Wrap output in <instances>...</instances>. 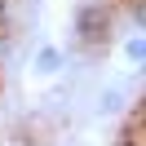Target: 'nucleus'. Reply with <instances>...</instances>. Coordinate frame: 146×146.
I'll list each match as a JSON object with an SVG mask.
<instances>
[{
	"mask_svg": "<svg viewBox=\"0 0 146 146\" xmlns=\"http://www.w3.org/2000/svg\"><path fill=\"white\" fill-rule=\"evenodd\" d=\"M0 18H5V0H0Z\"/></svg>",
	"mask_w": 146,
	"mask_h": 146,
	"instance_id": "nucleus-5",
	"label": "nucleus"
},
{
	"mask_svg": "<svg viewBox=\"0 0 146 146\" xmlns=\"http://www.w3.org/2000/svg\"><path fill=\"white\" fill-rule=\"evenodd\" d=\"M102 111H119V93H115V89L102 93Z\"/></svg>",
	"mask_w": 146,
	"mask_h": 146,
	"instance_id": "nucleus-4",
	"label": "nucleus"
},
{
	"mask_svg": "<svg viewBox=\"0 0 146 146\" xmlns=\"http://www.w3.org/2000/svg\"><path fill=\"white\" fill-rule=\"evenodd\" d=\"M111 27H115V18H111L106 5H80V9H75V40H80V44H102V40H111Z\"/></svg>",
	"mask_w": 146,
	"mask_h": 146,
	"instance_id": "nucleus-1",
	"label": "nucleus"
},
{
	"mask_svg": "<svg viewBox=\"0 0 146 146\" xmlns=\"http://www.w3.org/2000/svg\"><path fill=\"white\" fill-rule=\"evenodd\" d=\"M124 53H128V62L137 66V62H142V58H146V40H142V36H133V40H128V44H124Z\"/></svg>",
	"mask_w": 146,
	"mask_h": 146,
	"instance_id": "nucleus-3",
	"label": "nucleus"
},
{
	"mask_svg": "<svg viewBox=\"0 0 146 146\" xmlns=\"http://www.w3.org/2000/svg\"><path fill=\"white\" fill-rule=\"evenodd\" d=\"M31 66H36V75H53L58 66H62V49H53V44L36 49V58H31Z\"/></svg>",
	"mask_w": 146,
	"mask_h": 146,
	"instance_id": "nucleus-2",
	"label": "nucleus"
}]
</instances>
